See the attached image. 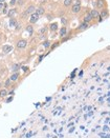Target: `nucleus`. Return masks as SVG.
<instances>
[{"instance_id":"obj_15","label":"nucleus","mask_w":110,"mask_h":139,"mask_svg":"<svg viewBox=\"0 0 110 139\" xmlns=\"http://www.w3.org/2000/svg\"><path fill=\"white\" fill-rule=\"evenodd\" d=\"M25 30H26V32L28 34H30V36H33V34H34V28H33V25L31 24H27L26 25V28H25Z\"/></svg>"},{"instance_id":"obj_19","label":"nucleus","mask_w":110,"mask_h":139,"mask_svg":"<svg viewBox=\"0 0 110 139\" xmlns=\"http://www.w3.org/2000/svg\"><path fill=\"white\" fill-rule=\"evenodd\" d=\"M20 17H21V19H23V20H26L30 18V14H28L26 11H23L21 13V15H20Z\"/></svg>"},{"instance_id":"obj_8","label":"nucleus","mask_w":110,"mask_h":139,"mask_svg":"<svg viewBox=\"0 0 110 139\" xmlns=\"http://www.w3.org/2000/svg\"><path fill=\"white\" fill-rule=\"evenodd\" d=\"M100 17L102 19H106V18H108L109 17V13H108V10L105 7V8H103V10H101L100 12Z\"/></svg>"},{"instance_id":"obj_5","label":"nucleus","mask_w":110,"mask_h":139,"mask_svg":"<svg viewBox=\"0 0 110 139\" xmlns=\"http://www.w3.org/2000/svg\"><path fill=\"white\" fill-rule=\"evenodd\" d=\"M36 8H37V7H36V5H35L34 3H30V4H28L27 7H26V8H25V11H26L27 13L31 15V14H33V13H35V12H36Z\"/></svg>"},{"instance_id":"obj_29","label":"nucleus","mask_w":110,"mask_h":139,"mask_svg":"<svg viewBox=\"0 0 110 139\" xmlns=\"http://www.w3.org/2000/svg\"><path fill=\"white\" fill-rule=\"evenodd\" d=\"M61 22L63 23V25H66V23H67V20H66L64 17H61Z\"/></svg>"},{"instance_id":"obj_25","label":"nucleus","mask_w":110,"mask_h":139,"mask_svg":"<svg viewBox=\"0 0 110 139\" xmlns=\"http://www.w3.org/2000/svg\"><path fill=\"white\" fill-rule=\"evenodd\" d=\"M60 45V41H56L55 43H53V44H50V46H49V50L50 51H54L56 48H58V46Z\"/></svg>"},{"instance_id":"obj_10","label":"nucleus","mask_w":110,"mask_h":139,"mask_svg":"<svg viewBox=\"0 0 110 139\" xmlns=\"http://www.w3.org/2000/svg\"><path fill=\"white\" fill-rule=\"evenodd\" d=\"M17 10L16 8H10V10L7 11V17H10V18H16V15H17Z\"/></svg>"},{"instance_id":"obj_27","label":"nucleus","mask_w":110,"mask_h":139,"mask_svg":"<svg viewBox=\"0 0 110 139\" xmlns=\"http://www.w3.org/2000/svg\"><path fill=\"white\" fill-rule=\"evenodd\" d=\"M70 38H71V36H69V35H66L65 37H62V39H61L60 42H65V41H67V40H69Z\"/></svg>"},{"instance_id":"obj_38","label":"nucleus","mask_w":110,"mask_h":139,"mask_svg":"<svg viewBox=\"0 0 110 139\" xmlns=\"http://www.w3.org/2000/svg\"><path fill=\"white\" fill-rule=\"evenodd\" d=\"M2 39V33H0V40Z\"/></svg>"},{"instance_id":"obj_11","label":"nucleus","mask_w":110,"mask_h":139,"mask_svg":"<svg viewBox=\"0 0 110 139\" xmlns=\"http://www.w3.org/2000/svg\"><path fill=\"white\" fill-rule=\"evenodd\" d=\"M105 7H106L105 0H97V7L99 10H103V8H105Z\"/></svg>"},{"instance_id":"obj_4","label":"nucleus","mask_w":110,"mask_h":139,"mask_svg":"<svg viewBox=\"0 0 110 139\" xmlns=\"http://www.w3.org/2000/svg\"><path fill=\"white\" fill-rule=\"evenodd\" d=\"M89 23H87V22H82L81 24L79 25V27L77 28V31H79V32H83V31H85V30H87V28H89Z\"/></svg>"},{"instance_id":"obj_28","label":"nucleus","mask_w":110,"mask_h":139,"mask_svg":"<svg viewBox=\"0 0 110 139\" xmlns=\"http://www.w3.org/2000/svg\"><path fill=\"white\" fill-rule=\"evenodd\" d=\"M46 16H47V19L49 20V21H51V20L55 18V17L53 16V14H46Z\"/></svg>"},{"instance_id":"obj_14","label":"nucleus","mask_w":110,"mask_h":139,"mask_svg":"<svg viewBox=\"0 0 110 139\" xmlns=\"http://www.w3.org/2000/svg\"><path fill=\"white\" fill-rule=\"evenodd\" d=\"M58 28H59V25H58L57 22H51L49 24V27H48V28H49L51 32H56L58 30Z\"/></svg>"},{"instance_id":"obj_26","label":"nucleus","mask_w":110,"mask_h":139,"mask_svg":"<svg viewBox=\"0 0 110 139\" xmlns=\"http://www.w3.org/2000/svg\"><path fill=\"white\" fill-rule=\"evenodd\" d=\"M25 2H26V0H17L16 4L18 5V7H23V5L25 4Z\"/></svg>"},{"instance_id":"obj_1","label":"nucleus","mask_w":110,"mask_h":139,"mask_svg":"<svg viewBox=\"0 0 110 139\" xmlns=\"http://www.w3.org/2000/svg\"><path fill=\"white\" fill-rule=\"evenodd\" d=\"M81 10H82V7H81V0H77V2L74 4L71 5V12L73 14H79Z\"/></svg>"},{"instance_id":"obj_39","label":"nucleus","mask_w":110,"mask_h":139,"mask_svg":"<svg viewBox=\"0 0 110 139\" xmlns=\"http://www.w3.org/2000/svg\"><path fill=\"white\" fill-rule=\"evenodd\" d=\"M0 68H1V62H0Z\"/></svg>"},{"instance_id":"obj_18","label":"nucleus","mask_w":110,"mask_h":139,"mask_svg":"<svg viewBox=\"0 0 110 139\" xmlns=\"http://www.w3.org/2000/svg\"><path fill=\"white\" fill-rule=\"evenodd\" d=\"M66 35H68V34H67V28H66V27L61 28V30H60V37L62 38V37H65Z\"/></svg>"},{"instance_id":"obj_21","label":"nucleus","mask_w":110,"mask_h":139,"mask_svg":"<svg viewBox=\"0 0 110 139\" xmlns=\"http://www.w3.org/2000/svg\"><path fill=\"white\" fill-rule=\"evenodd\" d=\"M63 4H64L65 7H69L73 4V0H64V1H63Z\"/></svg>"},{"instance_id":"obj_3","label":"nucleus","mask_w":110,"mask_h":139,"mask_svg":"<svg viewBox=\"0 0 110 139\" xmlns=\"http://www.w3.org/2000/svg\"><path fill=\"white\" fill-rule=\"evenodd\" d=\"M39 18H40V16L36 13V12L33 13V14H31V15H30V23H31V24H35V23L38 22Z\"/></svg>"},{"instance_id":"obj_37","label":"nucleus","mask_w":110,"mask_h":139,"mask_svg":"<svg viewBox=\"0 0 110 139\" xmlns=\"http://www.w3.org/2000/svg\"><path fill=\"white\" fill-rule=\"evenodd\" d=\"M2 85H3V83H2V82H0V89L2 88Z\"/></svg>"},{"instance_id":"obj_9","label":"nucleus","mask_w":110,"mask_h":139,"mask_svg":"<svg viewBox=\"0 0 110 139\" xmlns=\"http://www.w3.org/2000/svg\"><path fill=\"white\" fill-rule=\"evenodd\" d=\"M19 76H20V73L19 72H14V73H12V75L8 78L11 79L12 82H15V81H17L19 79Z\"/></svg>"},{"instance_id":"obj_22","label":"nucleus","mask_w":110,"mask_h":139,"mask_svg":"<svg viewBox=\"0 0 110 139\" xmlns=\"http://www.w3.org/2000/svg\"><path fill=\"white\" fill-rule=\"evenodd\" d=\"M17 24H18V21H17L16 18H11V19H10V27L15 28Z\"/></svg>"},{"instance_id":"obj_12","label":"nucleus","mask_w":110,"mask_h":139,"mask_svg":"<svg viewBox=\"0 0 110 139\" xmlns=\"http://www.w3.org/2000/svg\"><path fill=\"white\" fill-rule=\"evenodd\" d=\"M20 69H21V66H20L19 63H13V64L11 65V71H12V73H14V72H19Z\"/></svg>"},{"instance_id":"obj_16","label":"nucleus","mask_w":110,"mask_h":139,"mask_svg":"<svg viewBox=\"0 0 110 139\" xmlns=\"http://www.w3.org/2000/svg\"><path fill=\"white\" fill-rule=\"evenodd\" d=\"M36 13L38 14L39 16L44 15V14H45V8L43 7H37V8H36Z\"/></svg>"},{"instance_id":"obj_17","label":"nucleus","mask_w":110,"mask_h":139,"mask_svg":"<svg viewBox=\"0 0 110 139\" xmlns=\"http://www.w3.org/2000/svg\"><path fill=\"white\" fill-rule=\"evenodd\" d=\"M92 20H93V19H92V17L90 16V14H89V13L86 14V15L84 16V18H83V21H84V22H87V23L91 22Z\"/></svg>"},{"instance_id":"obj_32","label":"nucleus","mask_w":110,"mask_h":139,"mask_svg":"<svg viewBox=\"0 0 110 139\" xmlns=\"http://www.w3.org/2000/svg\"><path fill=\"white\" fill-rule=\"evenodd\" d=\"M7 94L10 95V96H14V94H15V93H14V90H11V91H8Z\"/></svg>"},{"instance_id":"obj_34","label":"nucleus","mask_w":110,"mask_h":139,"mask_svg":"<svg viewBox=\"0 0 110 139\" xmlns=\"http://www.w3.org/2000/svg\"><path fill=\"white\" fill-rule=\"evenodd\" d=\"M44 57H45V55H41V56H40V58H39V62H41L42 59H43Z\"/></svg>"},{"instance_id":"obj_2","label":"nucleus","mask_w":110,"mask_h":139,"mask_svg":"<svg viewBox=\"0 0 110 139\" xmlns=\"http://www.w3.org/2000/svg\"><path fill=\"white\" fill-rule=\"evenodd\" d=\"M27 45V40L26 39H19L18 41L16 42V48L18 49V50H23V49H25Z\"/></svg>"},{"instance_id":"obj_20","label":"nucleus","mask_w":110,"mask_h":139,"mask_svg":"<svg viewBox=\"0 0 110 139\" xmlns=\"http://www.w3.org/2000/svg\"><path fill=\"white\" fill-rule=\"evenodd\" d=\"M48 31V27L47 25H44V27H42L39 30V35H43V34H46Z\"/></svg>"},{"instance_id":"obj_23","label":"nucleus","mask_w":110,"mask_h":139,"mask_svg":"<svg viewBox=\"0 0 110 139\" xmlns=\"http://www.w3.org/2000/svg\"><path fill=\"white\" fill-rule=\"evenodd\" d=\"M51 44V42L49 41V40H44V41L42 42V45H43V48H45V49H49V46Z\"/></svg>"},{"instance_id":"obj_24","label":"nucleus","mask_w":110,"mask_h":139,"mask_svg":"<svg viewBox=\"0 0 110 139\" xmlns=\"http://www.w3.org/2000/svg\"><path fill=\"white\" fill-rule=\"evenodd\" d=\"M3 84H4V88H5V89H8V88H10V86L12 85V81H11L10 78H6V79H5Z\"/></svg>"},{"instance_id":"obj_7","label":"nucleus","mask_w":110,"mask_h":139,"mask_svg":"<svg viewBox=\"0 0 110 139\" xmlns=\"http://www.w3.org/2000/svg\"><path fill=\"white\" fill-rule=\"evenodd\" d=\"M2 53L3 54H8L10 52L13 51V46L10 45V44H4V45H2Z\"/></svg>"},{"instance_id":"obj_36","label":"nucleus","mask_w":110,"mask_h":139,"mask_svg":"<svg viewBox=\"0 0 110 139\" xmlns=\"http://www.w3.org/2000/svg\"><path fill=\"white\" fill-rule=\"evenodd\" d=\"M5 0H0V3H4Z\"/></svg>"},{"instance_id":"obj_13","label":"nucleus","mask_w":110,"mask_h":139,"mask_svg":"<svg viewBox=\"0 0 110 139\" xmlns=\"http://www.w3.org/2000/svg\"><path fill=\"white\" fill-rule=\"evenodd\" d=\"M8 91H7V89H0V98H5L6 96H8Z\"/></svg>"},{"instance_id":"obj_6","label":"nucleus","mask_w":110,"mask_h":139,"mask_svg":"<svg viewBox=\"0 0 110 139\" xmlns=\"http://www.w3.org/2000/svg\"><path fill=\"white\" fill-rule=\"evenodd\" d=\"M89 14H90V16L92 17V19H98L100 18V12L97 10V8H92V10L89 12Z\"/></svg>"},{"instance_id":"obj_31","label":"nucleus","mask_w":110,"mask_h":139,"mask_svg":"<svg viewBox=\"0 0 110 139\" xmlns=\"http://www.w3.org/2000/svg\"><path fill=\"white\" fill-rule=\"evenodd\" d=\"M16 2H17V0H11V1H10V4L12 5V7H14V5L16 4Z\"/></svg>"},{"instance_id":"obj_35","label":"nucleus","mask_w":110,"mask_h":139,"mask_svg":"<svg viewBox=\"0 0 110 139\" xmlns=\"http://www.w3.org/2000/svg\"><path fill=\"white\" fill-rule=\"evenodd\" d=\"M21 69H22V70H23V71H24V72H26L27 70H28V68H27V66H22Z\"/></svg>"},{"instance_id":"obj_30","label":"nucleus","mask_w":110,"mask_h":139,"mask_svg":"<svg viewBox=\"0 0 110 139\" xmlns=\"http://www.w3.org/2000/svg\"><path fill=\"white\" fill-rule=\"evenodd\" d=\"M13 99H14V97H13V96H11V97H8V98H7L5 102H6V103H10V102H12V101H13Z\"/></svg>"},{"instance_id":"obj_33","label":"nucleus","mask_w":110,"mask_h":139,"mask_svg":"<svg viewBox=\"0 0 110 139\" xmlns=\"http://www.w3.org/2000/svg\"><path fill=\"white\" fill-rule=\"evenodd\" d=\"M4 7H6V4H5V3H0V10H3Z\"/></svg>"}]
</instances>
